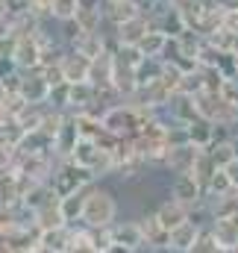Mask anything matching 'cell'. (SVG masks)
Wrapping results in <instances>:
<instances>
[{
    "label": "cell",
    "mask_w": 238,
    "mask_h": 253,
    "mask_svg": "<svg viewBox=\"0 0 238 253\" xmlns=\"http://www.w3.org/2000/svg\"><path fill=\"white\" fill-rule=\"evenodd\" d=\"M112 85L120 91V97L123 100H129L141 85H138V80H135V68H126V65H120L115 59V74H112Z\"/></svg>",
    "instance_id": "cell-19"
},
{
    "label": "cell",
    "mask_w": 238,
    "mask_h": 253,
    "mask_svg": "<svg viewBox=\"0 0 238 253\" xmlns=\"http://www.w3.org/2000/svg\"><path fill=\"white\" fill-rule=\"evenodd\" d=\"M200 80H203V91H215V94H221V88L227 83V77L218 68H200Z\"/></svg>",
    "instance_id": "cell-39"
},
{
    "label": "cell",
    "mask_w": 238,
    "mask_h": 253,
    "mask_svg": "<svg viewBox=\"0 0 238 253\" xmlns=\"http://www.w3.org/2000/svg\"><path fill=\"white\" fill-rule=\"evenodd\" d=\"M47 106L50 109H59V112H71V83H59V85L50 88Z\"/></svg>",
    "instance_id": "cell-37"
},
{
    "label": "cell",
    "mask_w": 238,
    "mask_h": 253,
    "mask_svg": "<svg viewBox=\"0 0 238 253\" xmlns=\"http://www.w3.org/2000/svg\"><path fill=\"white\" fill-rule=\"evenodd\" d=\"M212 236H215L221 253H236L238 251V218H215Z\"/></svg>",
    "instance_id": "cell-13"
},
{
    "label": "cell",
    "mask_w": 238,
    "mask_h": 253,
    "mask_svg": "<svg viewBox=\"0 0 238 253\" xmlns=\"http://www.w3.org/2000/svg\"><path fill=\"white\" fill-rule=\"evenodd\" d=\"M97 103V85L94 83H71V112H82Z\"/></svg>",
    "instance_id": "cell-20"
},
{
    "label": "cell",
    "mask_w": 238,
    "mask_h": 253,
    "mask_svg": "<svg viewBox=\"0 0 238 253\" xmlns=\"http://www.w3.org/2000/svg\"><path fill=\"white\" fill-rule=\"evenodd\" d=\"M47 150H53V138H50L47 132H41V129H30V132L21 138V144H18V153H21V156L47 153Z\"/></svg>",
    "instance_id": "cell-21"
},
{
    "label": "cell",
    "mask_w": 238,
    "mask_h": 253,
    "mask_svg": "<svg viewBox=\"0 0 238 253\" xmlns=\"http://www.w3.org/2000/svg\"><path fill=\"white\" fill-rule=\"evenodd\" d=\"M15 65L18 71H39L41 68V44L36 36H24L18 39V47H15Z\"/></svg>",
    "instance_id": "cell-12"
},
{
    "label": "cell",
    "mask_w": 238,
    "mask_h": 253,
    "mask_svg": "<svg viewBox=\"0 0 238 253\" xmlns=\"http://www.w3.org/2000/svg\"><path fill=\"white\" fill-rule=\"evenodd\" d=\"M168 36L165 33H159V30H150L144 39H141V44H138V50L144 53V56H159L162 59V53H165V47H168Z\"/></svg>",
    "instance_id": "cell-32"
},
{
    "label": "cell",
    "mask_w": 238,
    "mask_h": 253,
    "mask_svg": "<svg viewBox=\"0 0 238 253\" xmlns=\"http://www.w3.org/2000/svg\"><path fill=\"white\" fill-rule=\"evenodd\" d=\"M162 118L168 121V124H191L194 118H200V112H197V97L194 94H182L177 91L174 94V100L168 103V109L162 112Z\"/></svg>",
    "instance_id": "cell-8"
},
{
    "label": "cell",
    "mask_w": 238,
    "mask_h": 253,
    "mask_svg": "<svg viewBox=\"0 0 238 253\" xmlns=\"http://www.w3.org/2000/svg\"><path fill=\"white\" fill-rule=\"evenodd\" d=\"M188 253H221L215 236H212V227H209V230H200V239L194 242V248H191Z\"/></svg>",
    "instance_id": "cell-41"
},
{
    "label": "cell",
    "mask_w": 238,
    "mask_h": 253,
    "mask_svg": "<svg viewBox=\"0 0 238 253\" xmlns=\"http://www.w3.org/2000/svg\"><path fill=\"white\" fill-rule=\"evenodd\" d=\"M103 3H123V0H103Z\"/></svg>",
    "instance_id": "cell-55"
},
{
    "label": "cell",
    "mask_w": 238,
    "mask_h": 253,
    "mask_svg": "<svg viewBox=\"0 0 238 253\" xmlns=\"http://www.w3.org/2000/svg\"><path fill=\"white\" fill-rule=\"evenodd\" d=\"M188 135H191V144H194V147H200V150L212 147V144H215V121H209V118H194V121L188 124Z\"/></svg>",
    "instance_id": "cell-22"
},
{
    "label": "cell",
    "mask_w": 238,
    "mask_h": 253,
    "mask_svg": "<svg viewBox=\"0 0 238 253\" xmlns=\"http://www.w3.org/2000/svg\"><path fill=\"white\" fill-rule=\"evenodd\" d=\"M132 3H135V9H138L141 15H147V18H150V15H153L159 6H162L159 0H132Z\"/></svg>",
    "instance_id": "cell-47"
},
{
    "label": "cell",
    "mask_w": 238,
    "mask_h": 253,
    "mask_svg": "<svg viewBox=\"0 0 238 253\" xmlns=\"http://www.w3.org/2000/svg\"><path fill=\"white\" fill-rule=\"evenodd\" d=\"M179 91L182 94H200L203 91V80H200V71H194V74H182V80H179Z\"/></svg>",
    "instance_id": "cell-43"
},
{
    "label": "cell",
    "mask_w": 238,
    "mask_h": 253,
    "mask_svg": "<svg viewBox=\"0 0 238 253\" xmlns=\"http://www.w3.org/2000/svg\"><path fill=\"white\" fill-rule=\"evenodd\" d=\"M135 15H141V12L135 9L132 0H123V3H103V18H106V24H112V27H120V24L132 21Z\"/></svg>",
    "instance_id": "cell-24"
},
{
    "label": "cell",
    "mask_w": 238,
    "mask_h": 253,
    "mask_svg": "<svg viewBox=\"0 0 238 253\" xmlns=\"http://www.w3.org/2000/svg\"><path fill=\"white\" fill-rule=\"evenodd\" d=\"M6 15V0H0V18Z\"/></svg>",
    "instance_id": "cell-53"
},
{
    "label": "cell",
    "mask_w": 238,
    "mask_h": 253,
    "mask_svg": "<svg viewBox=\"0 0 238 253\" xmlns=\"http://www.w3.org/2000/svg\"><path fill=\"white\" fill-rule=\"evenodd\" d=\"M227 174H230V180H233V186H236V191H238V159L227 168Z\"/></svg>",
    "instance_id": "cell-49"
},
{
    "label": "cell",
    "mask_w": 238,
    "mask_h": 253,
    "mask_svg": "<svg viewBox=\"0 0 238 253\" xmlns=\"http://www.w3.org/2000/svg\"><path fill=\"white\" fill-rule=\"evenodd\" d=\"M36 227H39L41 233H47V230H59V227H68V221H65V215H62L59 197H56V200H50L47 206H41V209L36 212Z\"/></svg>",
    "instance_id": "cell-17"
},
{
    "label": "cell",
    "mask_w": 238,
    "mask_h": 253,
    "mask_svg": "<svg viewBox=\"0 0 238 253\" xmlns=\"http://www.w3.org/2000/svg\"><path fill=\"white\" fill-rule=\"evenodd\" d=\"M15 74H18L15 59H12V56H0V83H3V80H9V77H15Z\"/></svg>",
    "instance_id": "cell-46"
},
{
    "label": "cell",
    "mask_w": 238,
    "mask_h": 253,
    "mask_svg": "<svg viewBox=\"0 0 238 253\" xmlns=\"http://www.w3.org/2000/svg\"><path fill=\"white\" fill-rule=\"evenodd\" d=\"M88 189H91V186H88ZM88 189L77 191V194H68V197H59L62 215H65V221H68V227H74V224H79V221H82V209H85Z\"/></svg>",
    "instance_id": "cell-18"
},
{
    "label": "cell",
    "mask_w": 238,
    "mask_h": 253,
    "mask_svg": "<svg viewBox=\"0 0 238 253\" xmlns=\"http://www.w3.org/2000/svg\"><path fill=\"white\" fill-rule=\"evenodd\" d=\"M56 197H59V194L53 191L50 183H33V186L27 189V194H24V200H21V203H27L30 209H36V212H39L41 206H47V203H50V200H56Z\"/></svg>",
    "instance_id": "cell-27"
},
{
    "label": "cell",
    "mask_w": 238,
    "mask_h": 253,
    "mask_svg": "<svg viewBox=\"0 0 238 253\" xmlns=\"http://www.w3.org/2000/svg\"><path fill=\"white\" fill-rule=\"evenodd\" d=\"M227 50H221V47H215L209 39L203 42V47H200V53H197V62H200V68H218V62H221V56H224Z\"/></svg>",
    "instance_id": "cell-40"
},
{
    "label": "cell",
    "mask_w": 238,
    "mask_h": 253,
    "mask_svg": "<svg viewBox=\"0 0 238 253\" xmlns=\"http://www.w3.org/2000/svg\"><path fill=\"white\" fill-rule=\"evenodd\" d=\"M221 97H224L230 106H236V109H238V77H236V80H227V83H224Z\"/></svg>",
    "instance_id": "cell-44"
},
{
    "label": "cell",
    "mask_w": 238,
    "mask_h": 253,
    "mask_svg": "<svg viewBox=\"0 0 238 253\" xmlns=\"http://www.w3.org/2000/svg\"><path fill=\"white\" fill-rule=\"evenodd\" d=\"M197 156H200V147H194V144H185V147H171L162 171H165V174H171V177H177V174H191V171H194Z\"/></svg>",
    "instance_id": "cell-10"
},
{
    "label": "cell",
    "mask_w": 238,
    "mask_h": 253,
    "mask_svg": "<svg viewBox=\"0 0 238 253\" xmlns=\"http://www.w3.org/2000/svg\"><path fill=\"white\" fill-rule=\"evenodd\" d=\"M150 30H153V27H150V18H147V15H135L132 21H126V24L118 27V42L123 47H138L141 39H144Z\"/></svg>",
    "instance_id": "cell-15"
},
{
    "label": "cell",
    "mask_w": 238,
    "mask_h": 253,
    "mask_svg": "<svg viewBox=\"0 0 238 253\" xmlns=\"http://www.w3.org/2000/svg\"><path fill=\"white\" fill-rule=\"evenodd\" d=\"M79 138H82V132H79V124H77V115L68 112L59 126V132H56V138H53V153L59 159H71V153L77 150Z\"/></svg>",
    "instance_id": "cell-6"
},
{
    "label": "cell",
    "mask_w": 238,
    "mask_h": 253,
    "mask_svg": "<svg viewBox=\"0 0 238 253\" xmlns=\"http://www.w3.org/2000/svg\"><path fill=\"white\" fill-rule=\"evenodd\" d=\"M227 6H230V9H238V0H227Z\"/></svg>",
    "instance_id": "cell-54"
},
{
    "label": "cell",
    "mask_w": 238,
    "mask_h": 253,
    "mask_svg": "<svg viewBox=\"0 0 238 253\" xmlns=\"http://www.w3.org/2000/svg\"><path fill=\"white\" fill-rule=\"evenodd\" d=\"M203 42H206V36H200L197 30H185V33L177 39L179 53H185V56H194V59H197V53H200Z\"/></svg>",
    "instance_id": "cell-36"
},
{
    "label": "cell",
    "mask_w": 238,
    "mask_h": 253,
    "mask_svg": "<svg viewBox=\"0 0 238 253\" xmlns=\"http://www.w3.org/2000/svg\"><path fill=\"white\" fill-rule=\"evenodd\" d=\"M41 245H47L53 253H68L71 251V245H74V227H59V230H47V233H41V239H39Z\"/></svg>",
    "instance_id": "cell-26"
},
{
    "label": "cell",
    "mask_w": 238,
    "mask_h": 253,
    "mask_svg": "<svg viewBox=\"0 0 238 253\" xmlns=\"http://www.w3.org/2000/svg\"><path fill=\"white\" fill-rule=\"evenodd\" d=\"M150 27H153V30H159V33H165L168 39H179V36L188 30V24H185L182 12H179L174 3H162V6L150 15Z\"/></svg>",
    "instance_id": "cell-5"
},
{
    "label": "cell",
    "mask_w": 238,
    "mask_h": 253,
    "mask_svg": "<svg viewBox=\"0 0 238 253\" xmlns=\"http://www.w3.org/2000/svg\"><path fill=\"white\" fill-rule=\"evenodd\" d=\"M138 224H141V233H144V242L147 245H153V248H168L171 245V233L159 224V218H156L153 209L150 212H141L138 215Z\"/></svg>",
    "instance_id": "cell-14"
},
{
    "label": "cell",
    "mask_w": 238,
    "mask_h": 253,
    "mask_svg": "<svg viewBox=\"0 0 238 253\" xmlns=\"http://www.w3.org/2000/svg\"><path fill=\"white\" fill-rule=\"evenodd\" d=\"M159 3H171V0H159Z\"/></svg>",
    "instance_id": "cell-57"
},
{
    "label": "cell",
    "mask_w": 238,
    "mask_h": 253,
    "mask_svg": "<svg viewBox=\"0 0 238 253\" xmlns=\"http://www.w3.org/2000/svg\"><path fill=\"white\" fill-rule=\"evenodd\" d=\"M59 68H62V74H65V83H88V77H91V59L82 56L74 47H65V53H62V59H59Z\"/></svg>",
    "instance_id": "cell-9"
},
{
    "label": "cell",
    "mask_w": 238,
    "mask_h": 253,
    "mask_svg": "<svg viewBox=\"0 0 238 253\" xmlns=\"http://www.w3.org/2000/svg\"><path fill=\"white\" fill-rule=\"evenodd\" d=\"M118 215H120V203H118V197H115V191L106 189L103 183H94L88 189L79 224L88 227V230H112L118 224Z\"/></svg>",
    "instance_id": "cell-1"
},
{
    "label": "cell",
    "mask_w": 238,
    "mask_h": 253,
    "mask_svg": "<svg viewBox=\"0 0 238 253\" xmlns=\"http://www.w3.org/2000/svg\"><path fill=\"white\" fill-rule=\"evenodd\" d=\"M112 74H115V56L112 53H103V56L91 59V77H88V83L106 85V83H112Z\"/></svg>",
    "instance_id": "cell-28"
},
{
    "label": "cell",
    "mask_w": 238,
    "mask_h": 253,
    "mask_svg": "<svg viewBox=\"0 0 238 253\" xmlns=\"http://www.w3.org/2000/svg\"><path fill=\"white\" fill-rule=\"evenodd\" d=\"M44 115H47V106H36V103H27V106L18 112V124H21L24 129H27V132H30V129H39V126H41Z\"/></svg>",
    "instance_id": "cell-34"
},
{
    "label": "cell",
    "mask_w": 238,
    "mask_h": 253,
    "mask_svg": "<svg viewBox=\"0 0 238 253\" xmlns=\"http://www.w3.org/2000/svg\"><path fill=\"white\" fill-rule=\"evenodd\" d=\"M224 30L238 33V9H227V15H224Z\"/></svg>",
    "instance_id": "cell-48"
},
{
    "label": "cell",
    "mask_w": 238,
    "mask_h": 253,
    "mask_svg": "<svg viewBox=\"0 0 238 253\" xmlns=\"http://www.w3.org/2000/svg\"><path fill=\"white\" fill-rule=\"evenodd\" d=\"M112 242H118V245H126L129 251H135L138 245H144V233H141V224H138V218L135 221H118L112 230Z\"/></svg>",
    "instance_id": "cell-16"
},
{
    "label": "cell",
    "mask_w": 238,
    "mask_h": 253,
    "mask_svg": "<svg viewBox=\"0 0 238 253\" xmlns=\"http://www.w3.org/2000/svg\"><path fill=\"white\" fill-rule=\"evenodd\" d=\"M97 180H94V174L88 171V168H79V165H74L71 159H62L59 165H56V174H53V180H50V186L53 191L59 194V197H68V194H77V191L88 189V186H94Z\"/></svg>",
    "instance_id": "cell-2"
},
{
    "label": "cell",
    "mask_w": 238,
    "mask_h": 253,
    "mask_svg": "<svg viewBox=\"0 0 238 253\" xmlns=\"http://www.w3.org/2000/svg\"><path fill=\"white\" fill-rule=\"evenodd\" d=\"M24 135H27V129L18 124V118H9L6 124L0 126V144H3V147H15V150H18V144H21Z\"/></svg>",
    "instance_id": "cell-35"
},
{
    "label": "cell",
    "mask_w": 238,
    "mask_h": 253,
    "mask_svg": "<svg viewBox=\"0 0 238 253\" xmlns=\"http://www.w3.org/2000/svg\"><path fill=\"white\" fill-rule=\"evenodd\" d=\"M168 194L174 200H179L182 206H188V209H194V206H200L206 200V189L194 180V174H177V177H171Z\"/></svg>",
    "instance_id": "cell-4"
},
{
    "label": "cell",
    "mask_w": 238,
    "mask_h": 253,
    "mask_svg": "<svg viewBox=\"0 0 238 253\" xmlns=\"http://www.w3.org/2000/svg\"><path fill=\"white\" fill-rule=\"evenodd\" d=\"M74 21L79 24L82 33H100L103 30V6L100 9H77Z\"/></svg>",
    "instance_id": "cell-31"
},
{
    "label": "cell",
    "mask_w": 238,
    "mask_h": 253,
    "mask_svg": "<svg viewBox=\"0 0 238 253\" xmlns=\"http://www.w3.org/2000/svg\"><path fill=\"white\" fill-rule=\"evenodd\" d=\"M27 253H53V251H50L47 245H41V242H39V245H33V248H30Z\"/></svg>",
    "instance_id": "cell-52"
},
{
    "label": "cell",
    "mask_w": 238,
    "mask_h": 253,
    "mask_svg": "<svg viewBox=\"0 0 238 253\" xmlns=\"http://www.w3.org/2000/svg\"><path fill=\"white\" fill-rule=\"evenodd\" d=\"M162 77H165V59H159V56H144V62L135 68V80H138L141 88L162 80Z\"/></svg>",
    "instance_id": "cell-25"
},
{
    "label": "cell",
    "mask_w": 238,
    "mask_h": 253,
    "mask_svg": "<svg viewBox=\"0 0 238 253\" xmlns=\"http://www.w3.org/2000/svg\"><path fill=\"white\" fill-rule=\"evenodd\" d=\"M233 191H236V186H233L227 168H221V171L209 180V186H206V200H218V197H227V194H233Z\"/></svg>",
    "instance_id": "cell-30"
},
{
    "label": "cell",
    "mask_w": 238,
    "mask_h": 253,
    "mask_svg": "<svg viewBox=\"0 0 238 253\" xmlns=\"http://www.w3.org/2000/svg\"><path fill=\"white\" fill-rule=\"evenodd\" d=\"M206 153L215 159L218 168H230V165L238 159L236 150H233V141H227V144H212V147H206Z\"/></svg>",
    "instance_id": "cell-38"
},
{
    "label": "cell",
    "mask_w": 238,
    "mask_h": 253,
    "mask_svg": "<svg viewBox=\"0 0 238 253\" xmlns=\"http://www.w3.org/2000/svg\"><path fill=\"white\" fill-rule=\"evenodd\" d=\"M141 124H144V118H141L138 106H132V103H118V106L106 109V115H103V126L118 138H132L141 129Z\"/></svg>",
    "instance_id": "cell-3"
},
{
    "label": "cell",
    "mask_w": 238,
    "mask_h": 253,
    "mask_svg": "<svg viewBox=\"0 0 238 253\" xmlns=\"http://www.w3.org/2000/svg\"><path fill=\"white\" fill-rule=\"evenodd\" d=\"M100 153H103V150H100V144H97L94 138H79L77 150L71 153V162H74V165H79V168H88V171H91V168H94V162L100 159Z\"/></svg>",
    "instance_id": "cell-23"
},
{
    "label": "cell",
    "mask_w": 238,
    "mask_h": 253,
    "mask_svg": "<svg viewBox=\"0 0 238 253\" xmlns=\"http://www.w3.org/2000/svg\"><path fill=\"white\" fill-rule=\"evenodd\" d=\"M9 33H12V27H9V18L3 15V18H0V42H3V39H6Z\"/></svg>",
    "instance_id": "cell-50"
},
{
    "label": "cell",
    "mask_w": 238,
    "mask_h": 253,
    "mask_svg": "<svg viewBox=\"0 0 238 253\" xmlns=\"http://www.w3.org/2000/svg\"><path fill=\"white\" fill-rule=\"evenodd\" d=\"M168 144H171V147H185V144H191L188 126L185 124H168Z\"/></svg>",
    "instance_id": "cell-42"
},
{
    "label": "cell",
    "mask_w": 238,
    "mask_h": 253,
    "mask_svg": "<svg viewBox=\"0 0 238 253\" xmlns=\"http://www.w3.org/2000/svg\"><path fill=\"white\" fill-rule=\"evenodd\" d=\"M209 42H212L215 47H221V50H233V33L224 30V27H221L215 36H209Z\"/></svg>",
    "instance_id": "cell-45"
},
{
    "label": "cell",
    "mask_w": 238,
    "mask_h": 253,
    "mask_svg": "<svg viewBox=\"0 0 238 253\" xmlns=\"http://www.w3.org/2000/svg\"><path fill=\"white\" fill-rule=\"evenodd\" d=\"M218 171H221V168L215 165V159H212L206 150H200V156H197V162H194V171H191V174H194V180L206 189V186H209V180H212Z\"/></svg>",
    "instance_id": "cell-33"
},
{
    "label": "cell",
    "mask_w": 238,
    "mask_h": 253,
    "mask_svg": "<svg viewBox=\"0 0 238 253\" xmlns=\"http://www.w3.org/2000/svg\"><path fill=\"white\" fill-rule=\"evenodd\" d=\"M236 118H238V109H236Z\"/></svg>",
    "instance_id": "cell-58"
},
{
    "label": "cell",
    "mask_w": 238,
    "mask_h": 253,
    "mask_svg": "<svg viewBox=\"0 0 238 253\" xmlns=\"http://www.w3.org/2000/svg\"><path fill=\"white\" fill-rule=\"evenodd\" d=\"M197 239H200V230H197L191 221H185L182 227L171 230V248H174V251L188 253L191 248H194V242H197Z\"/></svg>",
    "instance_id": "cell-29"
},
{
    "label": "cell",
    "mask_w": 238,
    "mask_h": 253,
    "mask_svg": "<svg viewBox=\"0 0 238 253\" xmlns=\"http://www.w3.org/2000/svg\"><path fill=\"white\" fill-rule=\"evenodd\" d=\"M103 253H132V251H129L126 245H118V242H112V245H109V248H106Z\"/></svg>",
    "instance_id": "cell-51"
},
{
    "label": "cell",
    "mask_w": 238,
    "mask_h": 253,
    "mask_svg": "<svg viewBox=\"0 0 238 253\" xmlns=\"http://www.w3.org/2000/svg\"><path fill=\"white\" fill-rule=\"evenodd\" d=\"M24 80H21V97L27 103H36V106H47V97H50V83L44 80L41 68L39 71H21Z\"/></svg>",
    "instance_id": "cell-7"
},
{
    "label": "cell",
    "mask_w": 238,
    "mask_h": 253,
    "mask_svg": "<svg viewBox=\"0 0 238 253\" xmlns=\"http://www.w3.org/2000/svg\"><path fill=\"white\" fill-rule=\"evenodd\" d=\"M3 209H6V206H3V203H0V212H3Z\"/></svg>",
    "instance_id": "cell-56"
},
{
    "label": "cell",
    "mask_w": 238,
    "mask_h": 253,
    "mask_svg": "<svg viewBox=\"0 0 238 253\" xmlns=\"http://www.w3.org/2000/svg\"><path fill=\"white\" fill-rule=\"evenodd\" d=\"M153 212H156L159 224L171 233V230H177V227H182V224L188 221V212H191V209H188V206H182L179 200H174V197L168 194V197H162V200L156 203V209H153Z\"/></svg>",
    "instance_id": "cell-11"
},
{
    "label": "cell",
    "mask_w": 238,
    "mask_h": 253,
    "mask_svg": "<svg viewBox=\"0 0 238 253\" xmlns=\"http://www.w3.org/2000/svg\"><path fill=\"white\" fill-rule=\"evenodd\" d=\"M68 253H71V251H68Z\"/></svg>",
    "instance_id": "cell-59"
}]
</instances>
